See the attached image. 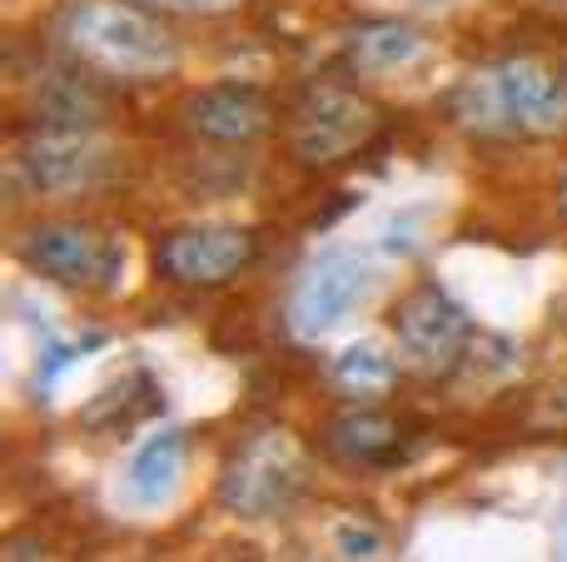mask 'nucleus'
<instances>
[{"mask_svg": "<svg viewBox=\"0 0 567 562\" xmlns=\"http://www.w3.org/2000/svg\"><path fill=\"white\" fill-rule=\"evenodd\" d=\"M429 50L423 30L403 25V20H369L343 35V65L353 75H399Z\"/></svg>", "mask_w": 567, "mask_h": 562, "instance_id": "9b49d317", "label": "nucleus"}, {"mask_svg": "<svg viewBox=\"0 0 567 562\" xmlns=\"http://www.w3.org/2000/svg\"><path fill=\"white\" fill-rule=\"evenodd\" d=\"M55 45L75 70L125 85L169 80L185 60L165 20L130 0H70L55 15Z\"/></svg>", "mask_w": 567, "mask_h": 562, "instance_id": "f257e3e1", "label": "nucleus"}, {"mask_svg": "<svg viewBox=\"0 0 567 562\" xmlns=\"http://www.w3.org/2000/svg\"><path fill=\"white\" fill-rule=\"evenodd\" d=\"M393 348L413 374L449 378L463 368L478 348V329H473L468 309L449 299L439 284H419L399 299L393 309Z\"/></svg>", "mask_w": 567, "mask_h": 562, "instance_id": "423d86ee", "label": "nucleus"}, {"mask_svg": "<svg viewBox=\"0 0 567 562\" xmlns=\"http://www.w3.org/2000/svg\"><path fill=\"white\" fill-rule=\"evenodd\" d=\"M20 175L30 179V189L40 195H90L115 175V149L85 125H50L40 135H30L16 155Z\"/></svg>", "mask_w": 567, "mask_h": 562, "instance_id": "6e6552de", "label": "nucleus"}, {"mask_svg": "<svg viewBox=\"0 0 567 562\" xmlns=\"http://www.w3.org/2000/svg\"><path fill=\"white\" fill-rule=\"evenodd\" d=\"M155 10H169V15H229V10L249 6V0H150Z\"/></svg>", "mask_w": 567, "mask_h": 562, "instance_id": "dca6fc26", "label": "nucleus"}, {"mask_svg": "<svg viewBox=\"0 0 567 562\" xmlns=\"http://www.w3.org/2000/svg\"><path fill=\"white\" fill-rule=\"evenodd\" d=\"M309 483V454L289 428H259L235 448L219 473V508L235 518H279Z\"/></svg>", "mask_w": 567, "mask_h": 562, "instance_id": "20e7f679", "label": "nucleus"}, {"mask_svg": "<svg viewBox=\"0 0 567 562\" xmlns=\"http://www.w3.org/2000/svg\"><path fill=\"white\" fill-rule=\"evenodd\" d=\"M185 129L209 145H255L275 129V100L249 80H215L185 100Z\"/></svg>", "mask_w": 567, "mask_h": 562, "instance_id": "9d476101", "label": "nucleus"}, {"mask_svg": "<svg viewBox=\"0 0 567 562\" xmlns=\"http://www.w3.org/2000/svg\"><path fill=\"white\" fill-rule=\"evenodd\" d=\"M399 434H403V428L393 424L389 414H379V408H363V404L333 414L329 428H323L329 448L343 458V464H389V458L399 454Z\"/></svg>", "mask_w": 567, "mask_h": 562, "instance_id": "4468645a", "label": "nucleus"}, {"mask_svg": "<svg viewBox=\"0 0 567 562\" xmlns=\"http://www.w3.org/2000/svg\"><path fill=\"white\" fill-rule=\"evenodd\" d=\"M379 129L383 110L349 85H303L284 110V145L303 169H329L363 155Z\"/></svg>", "mask_w": 567, "mask_h": 562, "instance_id": "7ed1b4c3", "label": "nucleus"}, {"mask_svg": "<svg viewBox=\"0 0 567 562\" xmlns=\"http://www.w3.org/2000/svg\"><path fill=\"white\" fill-rule=\"evenodd\" d=\"M399 348L379 344V339H353L349 348H339L329 364V384L339 388L349 404H379L399 384Z\"/></svg>", "mask_w": 567, "mask_h": 562, "instance_id": "ddd939ff", "label": "nucleus"}, {"mask_svg": "<svg viewBox=\"0 0 567 562\" xmlns=\"http://www.w3.org/2000/svg\"><path fill=\"white\" fill-rule=\"evenodd\" d=\"M16 259L30 274L65 289H115L125 274V244L90 219H35L16 235Z\"/></svg>", "mask_w": 567, "mask_h": 562, "instance_id": "39448f33", "label": "nucleus"}, {"mask_svg": "<svg viewBox=\"0 0 567 562\" xmlns=\"http://www.w3.org/2000/svg\"><path fill=\"white\" fill-rule=\"evenodd\" d=\"M449 115L458 129L483 139H543L567 129V80L543 60L508 55L478 65L453 85Z\"/></svg>", "mask_w": 567, "mask_h": 562, "instance_id": "f03ea898", "label": "nucleus"}, {"mask_svg": "<svg viewBox=\"0 0 567 562\" xmlns=\"http://www.w3.org/2000/svg\"><path fill=\"white\" fill-rule=\"evenodd\" d=\"M259 259V235L249 225H179L155 244V274L175 289H219Z\"/></svg>", "mask_w": 567, "mask_h": 562, "instance_id": "0eeeda50", "label": "nucleus"}, {"mask_svg": "<svg viewBox=\"0 0 567 562\" xmlns=\"http://www.w3.org/2000/svg\"><path fill=\"white\" fill-rule=\"evenodd\" d=\"M369 264L359 254H319L289 289L284 304V324L299 344H319L339 324H349V314L369 299Z\"/></svg>", "mask_w": 567, "mask_h": 562, "instance_id": "1a4fd4ad", "label": "nucleus"}, {"mask_svg": "<svg viewBox=\"0 0 567 562\" xmlns=\"http://www.w3.org/2000/svg\"><path fill=\"white\" fill-rule=\"evenodd\" d=\"M179 478H185V434L179 428H159L130 454L125 464V493L140 508H165L175 498Z\"/></svg>", "mask_w": 567, "mask_h": 562, "instance_id": "f8f14e48", "label": "nucleus"}, {"mask_svg": "<svg viewBox=\"0 0 567 562\" xmlns=\"http://www.w3.org/2000/svg\"><path fill=\"white\" fill-rule=\"evenodd\" d=\"M558 209H563V219H567V179L558 185Z\"/></svg>", "mask_w": 567, "mask_h": 562, "instance_id": "f3484780", "label": "nucleus"}, {"mask_svg": "<svg viewBox=\"0 0 567 562\" xmlns=\"http://www.w3.org/2000/svg\"><path fill=\"white\" fill-rule=\"evenodd\" d=\"M383 548H389V538L369 518H339L333 523V553L339 558H383Z\"/></svg>", "mask_w": 567, "mask_h": 562, "instance_id": "2eb2a0df", "label": "nucleus"}, {"mask_svg": "<svg viewBox=\"0 0 567 562\" xmlns=\"http://www.w3.org/2000/svg\"><path fill=\"white\" fill-rule=\"evenodd\" d=\"M563 334H567V304H563Z\"/></svg>", "mask_w": 567, "mask_h": 562, "instance_id": "a211bd4d", "label": "nucleus"}]
</instances>
